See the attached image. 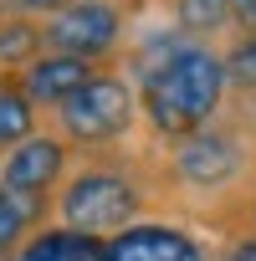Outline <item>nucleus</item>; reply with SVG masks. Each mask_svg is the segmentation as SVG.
I'll use <instances>...</instances> for the list:
<instances>
[{"instance_id":"obj_8","label":"nucleus","mask_w":256,"mask_h":261,"mask_svg":"<svg viewBox=\"0 0 256 261\" xmlns=\"http://www.w3.org/2000/svg\"><path fill=\"white\" fill-rule=\"evenodd\" d=\"M108 62H87V57H72V51H57V46H46L26 72H21V87L31 92V102L52 118L77 87H87L97 72H103Z\"/></svg>"},{"instance_id":"obj_12","label":"nucleus","mask_w":256,"mask_h":261,"mask_svg":"<svg viewBox=\"0 0 256 261\" xmlns=\"http://www.w3.org/2000/svg\"><path fill=\"white\" fill-rule=\"evenodd\" d=\"M41 51H46V21H36V16L0 21V72H26Z\"/></svg>"},{"instance_id":"obj_13","label":"nucleus","mask_w":256,"mask_h":261,"mask_svg":"<svg viewBox=\"0 0 256 261\" xmlns=\"http://www.w3.org/2000/svg\"><path fill=\"white\" fill-rule=\"evenodd\" d=\"M41 220H52L46 205H36V200H26V195H16V190L0 185V261H11L16 246H21Z\"/></svg>"},{"instance_id":"obj_18","label":"nucleus","mask_w":256,"mask_h":261,"mask_svg":"<svg viewBox=\"0 0 256 261\" xmlns=\"http://www.w3.org/2000/svg\"><path fill=\"white\" fill-rule=\"evenodd\" d=\"M236 6V31H256V0H231Z\"/></svg>"},{"instance_id":"obj_6","label":"nucleus","mask_w":256,"mask_h":261,"mask_svg":"<svg viewBox=\"0 0 256 261\" xmlns=\"http://www.w3.org/2000/svg\"><path fill=\"white\" fill-rule=\"evenodd\" d=\"M72 164H77V149L46 123V128H36L31 139H21L11 154H0V185L52 210V200H57V190L67 185Z\"/></svg>"},{"instance_id":"obj_10","label":"nucleus","mask_w":256,"mask_h":261,"mask_svg":"<svg viewBox=\"0 0 256 261\" xmlns=\"http://www.w3.org/2000/svg\"><path fill=\"white\" fill-rule=\"evenodd\" d=\"M164 16L180 36L205 41V46H225L236 36V6L231 0H164Z\"/></svg>"},{"instance_id":"obj_17","label":"nucleus","mask_w":256,"mask_h":261,"mask_svg":"<svg viewBox=\"0 0 256 261\" xmlns=\"http://www.w3.org/2000/svg\"><path fill=\"white\" fill-rule=\"evenodd\" d=\"M231 113L246 123V134L256 139V92H251V97H231Z\"/></svg>"},{"instance_id":"obj_21","label":"nucleus","mask_w":256,"mask_h":261,"mask_svg":"<svg viewBox=\"0 0 256 261\" xmlns=\"http://www.w3.org/2000/svg\"><path fill=\"white\" fill-rule=\"evenodd\" d=\"M210 261H225V256H220V251H215V256H210Z\"/></svg>"},{"instance_id":"obj_7","label":"nucleus","mask_w":256,"mask_h":261,"mask_svg":"<svg viewBox=\"0 0 256 261\" xmlns=\"http://www.w3.org/2000/svg\"><path fill=\"white\" fill-rule=\"evenodd\" d=\"M215 246L180 220H134L108 236V261H210Z\"/></svg>"},{"instance_id":"obj_1","label":"nucleus","mask_w":256,"mask_h":261,"mask_svg":"<svg viewBox=\"0 0 256 261\" xmlns=\"http://www.w3.org/2000/svg\"><path fill=\"white\" fill-rule=\"evenodd\" d=\"M123 72L134 77V87H139L144 128H149L154 144L185 139V134L215 123L231 108V77H225L220 46L190 41L174 26L128 36Z\"/></svg>"},{"instance_id":"obj_20","label":"nucleus","mask_w":256,"mask_h":261,"mask_svg":"<svg viewBox=\"0 0 256 261\" xmlns=\"http://www.w3.org/2000/svg\"><path fill=\"white\" fill-rule=\"evenodd\" d=\"M128 6H134V11H144V6H154V0H128Z\"/></svg>"},{"instance_id":"obj_14","label":"nucleus","mask_w":256,"mask_h":261,"mask_svg":"<svg viewBox=\"0 0 256 261\" xmlns=\"http://www.w3.org/2000/svg\"><path fill=\"white\" fill-rule=\"evenodd\" d=\"M225 77H231V97H251L256 92V31H236L225 46Z\"/></svg>"},{"instance_id":"obj_11","label":"nucleus","mask_w":256,"mask_h":261,"mask_svg":"<svg viewBox=\"0 0 256 261\" xmlns=\"http://www.w3.org/2000/svg\"><path fill=\"white\" fill-rule=\"evenodd\" d=\"M36 128H46V113L21 87V72H0V154H11Z\"/></svg>"},{"instance_id":"obj_15","label":"nucleus","mask_w":256,"mask_h":261,"mask_svg":"<svg viewBox=\"0 0 256 261\" xmlns=\"http://www.w3.org/2000/svg\"><path fill=\"white\" fill-rule=\"evenodd\" d=\"M220 256H225V261H256V236H251V230H225Z\"/></svg>"},{"instance_id":"obj_5","label":"nucleus","mask_w":256,"mask_h":261,"mask_svg":"<svg viewBox=\"0 0 256 261\" xmlns=\"http://www.w3.org/2000/svg\"><path fill=\"white\" fill-rule=\"evenodd\" d=\"M134 6L128 0H67L62 11L46 16V46L87 57V62H123Z\"/></svg>"},{"instance_id":"obj_4","label":"nucleus","mask_w":256,"mask_h":261,"mask_svg":"<svg viewBox=\"0 0 256 261\" xmlns=\"http://www.w3.org/2000/svg\"><path fill=\"white\" fill-rule=\"evenodd\" d=\"M46 123L57 128V134H62L77 154L123 149V144H134L139 123H144L139 87H134V77L123 72V62H108V67H103L87 87H77Z\"/></svg>"},{"instance_id":"obj_9","label":"nucleus","mask_w":256,"mask_h":261,"mask_svg":"<svg viewBox=\"0 0 256 261\" xmlns=\"http://www.w3.org/2000/svg\"><path fill=\"white\" fill-rule=\"evenodd\" d=\"M11 261H108V236H92V230H77V225H62V220H41Z\"/></svg>"},{"instance_id":"obj_3","label":"nucleus","mask_w":256,"mask_h":261,"mask_svg":"<svg viewBox=\"0 0 256 261\" xmlns=\"http://www.w3.org/2000/svg\"><path fill=\"white\" fill-rule=\"evenodd\" d=\"M159 205H164V190L149 154H128L123 144V149L77 154L67 185L52 200V220L92 230V236H113L134 220H149Z\"/></svg>"},{"instance_id":"obj_16","label":"nucleus","mask_w":256,"mask_h":261,"mask_svg":"<svg viewBox=\"0 0 256 261\" xmlns=\"http://www.w3.org/2000/svg\"><path fill=\"white\" fill-rule=\"evenodd\" d=\"M67 0H11V11L16 16H36V21H46L52 11H62Z\"/></svg>"},{"instance_id":"obj_19","label":"nucleus","mask_w":256,"mask_h":261,"mask_svg":"<svg viewBox=\"0 0 256 261\" xmlns=\"http://www.w3.org/2000/svg\"><path fill=\"white\" fill-rule=\"evenodd\" d=\"M6 16H16V11H11V0H0V21H6Z\"/></svg>"},{"instance_id":"obj_2","label":"nucleus","mask_w":256,"mask_h":261,"mask_svg":"<svg viewBox=\"0 0 256 261\" xmlns=\"http://www.w3.org/2000/svg\"><path fill=\"white\" fill-rule=\"evenodd\" d=\"M164 200L174 205H200L205 220L215 225L251 185H256V139L246 123L225 108L215 123L195 128L185 139H169L149 154Z\"/></svg>"}]
</instances>
